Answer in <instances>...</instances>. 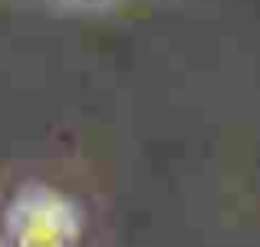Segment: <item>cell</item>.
<instances>
[{"label":"cell","mask_w":260,"mask_h":247,"mask_svg":"<svg viewBox=\"0 0 260 247\" xmlns=\"http://www.w3.org/2000/svg\"><path fill=\"white\" fill-rule=\"evenodd\" d=\"M0 234V247H79L83 211L53 184L23 181L7 198Z\"/></svg>","instance_id":"6da1fadb"},{"label":"cell","mask_w":260,"mask_h":247,"mask_svg":"<svg viewBox=\"0 0 260 247\" xmlns=\"http://www.w3.org/2000/svg\"><path fill=\"white\" fill-rule=\"evenodd\" d=\"M53 13L63 17H99V13H112L128 0H43Z\"/></svg>","instance_id":"7a4b0ae2"}]
</instances>
